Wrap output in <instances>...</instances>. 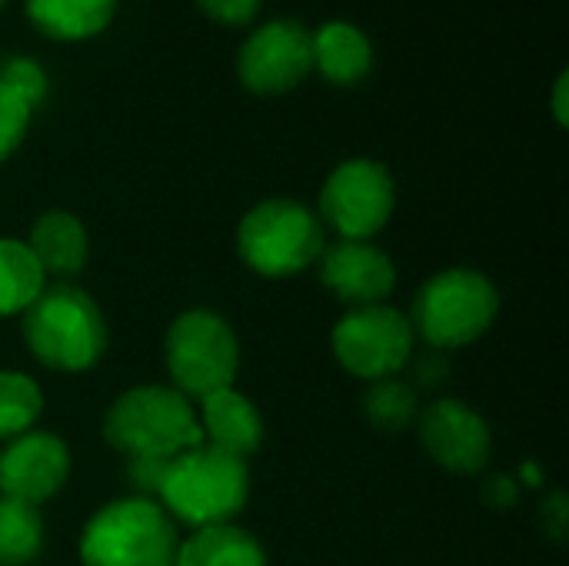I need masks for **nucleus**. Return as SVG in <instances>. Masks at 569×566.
Segmentation results:
<instances>
[{
  "label": "nucleus",
  "instance_id": "nucleus-22",
  "mask_svg": "<svg viewBox=\"0 0 569 566\" xmlns=\"http://www.w3.org/2000/svg\"><path fill=\"white\" fill-rule=\"evenodd\" d=\"M413 414H417V400L407 384H400L393 377L373 380V390L367 394V417L373 420L377 430L397 434L413 420Z\"/></svg>",
  "mask_w": 569,
  "mask_h": 566
},
{
  "label": "nucleus",
  "instance_id": "nucleus-6",
  "mask_svg": "<svg viewBox=\"0 0 569 566\" xmlns=\"http://www.w3.org/2000/svg\"><path fill=\"white\" fill-rule=\"evenodd\" d=\"M327 240L320 217L300 200H263L237 230V250L243 264L263 277H293L320 260Z\"/></svg>",
  "mask_w": 569,
  "mask_h": 566
},
{
  "label": "nucleus",
  "instance_id": "nucleus-12",
  "mask_svg": "<svg viewBox=\"0 0 569 566\" xmlns=\"http://www.w3.org/2000/svg\"><path fill=\"white\" fill-rule=\"evenodd\" d=\"M430 457L453 474H480L490 460L493 440L480 414L460 400H440L423 414L420 424Z\"/></svg>",
  "mask_w": 569,
  "mask_h": 566
},
{
  "label": "nucleus",
  "instance_id": "nucleus-9",
  "mask_svg": "<svg viewBox=\"0 0 569 566\" xmlns=\"http://www.w3.org/2000/svg\"><path fill=\"white\" fill-rule=\"evenodd\" d=\"M337 360L363 380H387L413 357V324L387 304L350 310L333 327Z\"/></svg>",
  "mask_w": 569,
  "mask_h": 566
},
{
  "label": "nucleus",
  "instance_id": "nucleus-27",
  "mask_svg": "<svg viewBox=\"0 0 569 566\" xmlns=\"http://www.w3.org/2000/svg\"><path fill=\"white\" fill-rule=\"evenodd\" d=\"M553 117H557V123L560 127H567L569 123V73L563 70L560 77H557V83H553Z\"/></svg>",
  "mask_w": 569,
  "mask_h": 566
},
{
  "label": "nucleus",
  "instance_id": "nucleus-7",
  "mask_svg": "<svg viewBox=\"0 0 569 566\" xmlns=\"http://www.w3.org/2000/svg\"><path fill=\"white\" fill-rule=\"evenodd\" d=\"M167 367L183 397L233 387L240 347L230 324L213 310H187L177 317L167 334Z\"/></svg>",
  "mask_w": 569,
  "mask_h": 566
},
{
  "label": "nucleus",
  "instance_id": "nucleus-10",
  "mask_svg": "<svg viewBox=\"0 0 569 566\" xmlns=\"http://www.w3.org/2000/svg\"><path fill=\"white\" fill-rule=\"evenodd\" d=\"M313 70V30L293 17L260 23L237 53V77L250 93L277 97L300 87Z\"/></svg>",
  "mask_w": 569,
  "mask_h": 566
},
{
  "label": "nucleus",
  "instance_id": "nucleus-2",
  "mask_svg": "<svg viewBox=\"0 0 569 566\" xmlns=\"http://www.w3.org/2000/svg\"><path fill=\"white\" fill-rule=\"evenodd\" d=\"M23 337L33 357L53 370H87L107 350L100 307L77 287H50L23 310Z\"/></svg>",
  "mask_w": 569,
  "mask_h": 566
},
{
  "label": "nucleus",
  "instance_id": "nucleus-17",
  "mask_svg": "<svg viewBox=\"0 0 569 566\" xmlns=\"http://www.w3.org/2000/svg\"><path fill=\"white\" fill-rule=\"evenodd\" d=\"M117 0H27L30 23L53 40H87L107 30Z\"/></svg>",
  "mask_w": 569,
  "mask_h": 566
},
{
  "label": "nucleus",
  "instance_id": "nucleus-26",
  "mask_svg": "<svg viewBox=\"0 0 569 566\" xmlns=\"http://www.w3.org/2000/svg\"><path fill=\"white\" fill-rule=\"evenodd\" d=\"M167 464L163 457H130V480L137 490L147 494H160V484H163V474H167Z\"/></svg>",
  "mask_w": 569,
  "mask_h": 566
},
{
  "label": "nucleus",
  "instance_id": "nucleus-19",
  "mask_svg": "<svg viewBox=\"0 0 569 566\" xmlns=\"http://www.w3.org/2000/svg\"><path fill=\"white\" fill-rule=\"evenodd\" d=\"M43 270L23 240L0 237V317L23 314L43 290Z\"/></svg>",
  "mask_w": 569,
  "mask_h": 566
},
{
  "label": "nucleus",
  "instance_id": "nucleus-29",
  "mask_svg": "<svg viewBox=\"0 0 569 566\" xmlns=\"http://www.w3.org/2000/svg\"><path fill=\"white\" fill-rule=\"evenodd\" d=\"M3 3H7V0H0V7H3Z\"/></svg>",
  "mask_w": 569,
  "mask_h": 566
},
{
  "label": "nucleus",
  "instance_id": "nucleus-20",
  "mask_svg": "<svg viewBox=\"0 0 569 566\" xmlns=\"http://www.w3.org/2000/svg\"><path fill=\"white\" fill-rule=\"evenodd\" d=\"M43 544V520L37 507L0 497V566L33 560Z\"/></svg>",
  "mask_w": 569,
  "mask_h": 566
},
{
  "label": "nucleus",
  "instance_id": "nucleus-16",
  "mask_svg": "<svg viewBox=\"0 0 569 566\" xmlns=\"http://www.w3.org/2000/svg\"><path fill=\"white\" fill-rule=\"evenodd\" d=\"M27 247L37 257L43 274L70 277L87 264V230L67 210H47L33 224Z\"/></svg>",
  "mask_w": 569,
  "mask_h": 566
},
{
  "label": "nucleus",
  "instance_id": "nucleus-24",
  "mask_svg": "<svg viewBox=\"0 0 569 566\" xmlns=\"http://www.w3.org/2000/svg\"><path fill=\"white\" fill-rule=\"evenodd\" d=\"M30 107L7 87L0 83V163L20 147L27 127H30Z\"/></svg>",
  "mask_w": 569,
  "mask_h": 566
},
{
  "label": "nucleus",
  "instance_id": "nucleus-14",
  "mask_svg": "<svg viewBox=\"0 0 569 566\" xmlns=\"http://www.w3.org/2000/svg\"><path fill=\"white\" fill-rule=\"evenodd\" d=\"M200 430H203V444L227 450L240 460H247L260 440H263V420L257 414V407L237 394L233 387L213 390L207 397H200Z\"/></svg>",
  "mask_w": 569,
  "mask_h": 566
},
{
  "label": "nucleus",
  "instance_id": "nucleus-23",
  "mask_svg": "<svg viewBox=\"0 0 569 566\" xmlns=\"http://www.w3.org/2000/svg\"><path fill=\"white\" fill-rule=\"evenodd\" d=\"M0 83H7L30 110L47 97V73L30 57H7V60H0Z\"/></svg>",
  "mask_w": 569,
  "mask_h": 566
},
{
  "label": "nucleus",
  "instance_id": "nucleus-3",
  "mask_svg": "<svg viewBox=\"0 0 569 566\" xmlns=\"http://www.w3.org/2000/svg\"><path fill=\"white\" fill-rule=\"evenodd\" d=\"M107 440L130 457H177L203 444L197 410L180 390L133 387L110 407L103 420Z\"/></svg>",
  "mask_w": 569,
  "mask_h": 566
},
{
  "label": "nucleus",
  "instance_id": "nucleus-28",
  "mask_svg": "<svg viewBox=\"0 0 569 566\" xmlns=\"http://www.w3.org/2000/svg\"><path fill=\"white\" fill-rule=\"evenodd\" d=\"M487 497L493 500V504H510L513 497H517V490H513V484L507 480V477H497V480H490V487H487Z\"/></svg>",
  "mask_w": 569,
  "mask_h": 566
},
{
  "label": "nucleus",
  "instance_id": "nucleus-15",
  "mask_svg": "<svg viewBox=\"0 0 569 566\" xmlns=\"http://www.w3.org/2000/svg\"><path fill=\"white\" fill-rule=\"evenodd\" d=\"M373 47L367 33L347 20H330L313 33V70H320L323 80L350 87L370 73Z\"/></svg>",
  "mask_w": 569,
  "mask_h": 566
},
{
  "label": "nucleus",
  "instance_id": "nucleus-5",
  "mask_svg": "<svg viewBox=\"0 0 569 566\" xmlns=\"http://www.w3.org/2000/svg\"><path fill=\"white\" fill-rule=\"evenodd\" d=\"M500 297L490 277L453 267L430 277L413 300V324L430 350H457L473 344L497 320Z\"/></svg>",
  "mask_w": 569,
  "mask_h": 566
},
{
  "label": "nucleus",
  "instance_id": "nucleus-11",
  "mask_svg": "<svg viewBox=\"0 0 569 566\" xmlns=\"http://www.w3.org/2000/svg\"><path fill=\"white\" fill-rule=\"evenodd\" d=\"M70 474V450L53 434L27 430L10 440L0 454V497L20 504H43L50 500Z\"/></svg>",
  "mask_w": 569,
  "mask_h": 566
},
{
  "label": "nucleus",
  "instance_id": "nucleus-21",
  "mask_svg": "<svg viewBox=\"0 0 569 566\" xmlns=\"http://www.w3.org/2000/svg\"><path fill=\"white\" fill-rule=\"evenodd\" d=\"M43 410V390L33 377L17 370H0V437L27 434Z\"/></svg>",
  "mask_w": 569,
  "mask_h": 566
},
{
  "label": "nucleus",
  "instance_id": "nucleus-18",
  "mask_svg": "<svg viewBox=\"0 0 569 566\" xmlns=\"http://www.w3.org/2000/svg\"><path fill=\"white\" fill-rule=\"evenodd\" d=\"M173 566H267L263 547L240 527H200L177 547Z\"/></svg>",
  "mask_w": 569,
  "mask_h": 566
},
{
  "label": "nucleus",
  "instance_id": "nucleus-13",
  "mask_svg": "<svg viewBox=\"0 0 569 566\" xmlns=\"http://www.w3.org/2000/svg\"><path fill=\"white\" fill-rule=\"evenodd\" d=\"M323 284L347 304H383L397 287L393 260L370 240H337L320 254Z\"/></svg>",
  "mask_w": 569,
  "mask_h": 566
},
{
  "label": "nucleus",
  "instance_id": "nucleus-25",
  "mask_svg": "<svg viewBox=\"0 0 569 566\" xmlns=\"http://www.w3.org/2000/svg\"><path fill=\"white\" fill-rule=\"evenodd\" d=\"M263 0H197V7L223 27H247L257 20Z\"/></svg>",
  "mask_w": 569,
  "mask_h": 566
},
{
  "label": "nucleus",
  "instance_id": "nucleus-4",
  "mask_svg": "<svg viewBox=\"0 0 569 566\" xmlns=\"http://www.w3.org/2000/svg\"><path fill=\"white\" fill-rule=\"evenodd\" d=\"M177 527L150 497L107 504L80 537L83 566H173Z\"/></svg>",
  "mask_w": 569,
  "mask_h": 566
},
{
  "label": "nucleus",
  "instance_id": "nucleus-8",
  "mask_svg": "<svg viewBox=\"0 0 569 566\" xmlns=\"http://www.w3.org/2000/svg\"><path fill=\"white\" fill-rule=\"evenodd\" d=\"M397 203L393 177L383 163L357 157L340 163L320 190V217L340 240H370L380 234Z\"/></svg>",
  "mask_w": 569,
  "mask_h": 566
},
{
  "label": "nucleus",
  "instance_id": "nucleus-1",
  "mask_svg": "<svg viewBox=\"0 0 569 566\" xmlns=\"http://www.w3.org/2000/svg\"><path fill=\"white\" fill-rule=\"evenodd\" d=\"M157 497L163 500V510L197 530L230 524L250 497L247 460L210 444L190 447L170 457Z\"/></svg>",
  "mask_w": 569,
  "mask_h": 566
}]
</instances>
